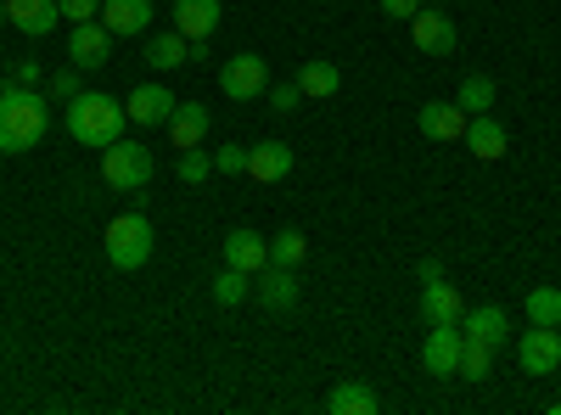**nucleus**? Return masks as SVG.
I'll use <instances>...</instances> for the list:
<instances>
[{
    "label": "nucleus",
    "mask_w": 561,
    "mask_h": 415,
    "mask_svg": "<svg viewBox=\"0 0 561 415\" xmlns=\"http://www.w3.org/2000/svg\"><path fill=\"white\" fill-rule=\"evenodd\" d=\"M174 28L185 39H208L219 28V0H174Z\"/></svg>",
    "instance_id": "19"
},
{
    "label": "nucleus",
    "mask_w": 561,
    "mask_h": 415,
    "mask_svg": "<svg viewBox=\"0 0 561 415\" xmlns=\"http://www.w3.org/2000/svg\"><path fill=\"white\" fill-rule=\"evenodd\" d=\"M248 174L264 180V186L287 180V174H293V147H280V141H259V147H248Z\"/></svg>",
    "instance_id": "18"
},
{
    "label": "nucleus",
    "mask_w": 561,
    "mask_h": 415,
    "mask_svg": "<svg viewBox=\"0 0 561 415\" xmlns=\"http://www.w3.org/2000/svg\"><path fill=\"white\" fill-rule=\"evenodd\" d=\"M517 365L528 377H556V365H561V332L556 326H534L517 337Z\"/></svg>",
    "instance_id": "7"
},
{
    "label": "nucleus",
    "mask_w": 561,
    "mask_h": 415,
    "mask_svg": "<svg viewBox=\"0 0 561 415\" xmlns=\"http://www.w3.org/2000/svg\"><path fill=\"white\" fill-rule=\"evenodd\" d=\"M415 275H421V281H438L444 264H438V258H421V264H415Z\"/></svg>",
    "instance_id": "37"
},
{
    "label": "nucleus",
    "mask_w": 561,
    "mask_h": 415,
    "mask_svg": "<svg viewBox=\"0 0 561 415\" xmlns=\"http://www.w3.org/2000/svg\"><path fill=\"white\" fill-rule=\"evenodd\" d=\"M225 264L259 275V269L270 264V242L259 237V230H230V237H225Z\"/></svg>",
    "instance_id": "14"
},
{
    "label": "nucleus",
    "mask_w": 561,
    "mask_h": 415,
    "mask_svg": "<svg viewBox=\"0 0 561 415\" xmlns=\"http://www.w3.org/2000/svg\"><path fill=\"white\" fill-rule=\"evenodd\" d=\"M421 365H427V377H455L460 371V326H433L427 343H421Z\"/></svg>",
    "instance_id": "9"
},
{
    "label": "nucleus",
    "mask_w": 561,
    "mask_h": 415,
    "mask_svg": "<svg viewBox=\"0 0 561 415\" xmlns=\"http://www.w3.org/2000/svg\"><path fill=\"white\" fill-rule=\"evenodd\" d=\"M253 292H259L264 309H293V303H298V275H293L287 264H264Z\"/></svg>",
    "instance_id": "15"
},
{
    "label": "nucleus",
    "mask_w": 561,
    "mask_h": 415,
    "mask_svg": "<svg viewBox=\"0 0 561 415\" xmlns=\"http://www.w3.org/2000/svg\"><path fill=\"white\" fill-rule=\"evenodd\" d=\"M415 129L427 135V141H460V135H466V113L455 102H421L415 107Z\"/></svg>",
    "instance_id": "10"
},
{
    "label": "nucleus",
    "mask_w": 561,
    "mask_h": 415,
    "mask_svg": "<svg viewBox=\"0 0 561 415\" xmlns=\"http://www.w3.org/2000/svg\"><path fill=\"white\" fill-rule=\"evenodd\" d=\"M219 90H225L230 102H253V96H264V90H270L264 57H253V51H242V57H230V62L219 68Z\"/></svg>",
    "instance_id": "6"
},
{
    "label": "nucleus",
    "mask_w": 561,
    "mask_h": 415,
    "mask_svg": "<svg viewBox=\"0 0 561 415\" xmlns=\"http://www.w3.org/2000/svg\"><path fill=\"white\" fill-rule=\"evenodd\" d=\"M421 320L427 326H460V287H449L444 275L421 287Z\"/></svg>",
    "instance_id": "12"
},
{
    "label": "nucleus",
    "mask_w": 561,
    "mask_h": 415,
    "mask_svg": "<svg viewBox=\"0 0 561 415\" xmlns=\"http://www.w3.org/2000/svg\"><path fill=\"white\" fill-rule=\"evenodd\" d=\"M410 39H415V51H427V57H455L460 51V34H455V18L433 12V7H421L410 18Z\"/></svg>",
    "instance_id": "5"
},
{
    "label": "nucleus",
    "mask_w": 561,
    "mask_h": 415,
    "mask_svg": "<svg viewBox=\"0 0 561 415\" xmlns=\"http://www.w3.org/2000/svg\"><path fill=\"white\" fill-rule=\"evenodd\" d=\"M214 169H219V174H248V147H237V141L219 147V152H214Z\"/></svg>",
    "instance_id": "32"
},
{
    "label": "nucleus",
    "mask_w": 561,
    "mask_h": 415,
    "mask_svg": "<svg viewBox=\"0 0 561 415\" xmlns=\"http://www.w3.org/2000/svg\"><path fill=\"white\" fill-rule=\"evenodd\" d=\"M107 57H113V34L90 18V23H73V34H68V62L79 68V73H90V68H107Z\"/></svg>",
    "instance_id": "8"
},
{
    "label": "nucleus",
    "mask_w": 561,
    "mask_h": 415,
    "mask_svg": "<svg viewBox=\"0 0 561 415\" xmlns=\"http://www.w3.org/2000/svg\"><path fill=\"white\" fill-rule=\"evenodd\" d=\"M298 84H304V96H337L343 90V73L332 68V62H304V73H298Z\"/></svg>",
    "instance_id": "25"
},
{
    "label": "nucleus",
    "mask_w": 561,
    "mask_h": 415,
    "mask_svg": "<svg viewBox=\"0 0 561 415\" xmlns=\"http://www.w3.org/2000/svg\"><path fill=\"white\" fill-rule=\"evenodd\" d=\"M185 57H192V39H185L180 28H174V34H152V39H147V62H152V68H163V73H169V68H185Z\"/></svg>",
    "instance_id": "23"
},
{
    "label": "nucleus",
    "mask_w": 561,
    "mask_h": 415,
    "mask_svg": "<svg viewBox=\"0 0 561 415\" xmlns=\"http://www.w3.org/2000/svg\"><path fill=\"white\" fill-rule=\"evenodd\" d=\"M421 7H427V0H382V12H388V18H415Z\"/></svg>",
    "instance_id": "36"
},
{
    "label": "nucleus",
    "mask_w": 561,
    "mask_h": 415,
    "mask_svg": "<svg viewBox=\"0 0 561 415\" xmlns=\"http://www.w3.org/2000/svg\"><path fill=\"white\" fill-rule=\"evenodd\" d=\"M528 320L534 326H561V287H534L528 292Z\"/></svg>",
    "instance_id": "27"
},
{
    "label": "nucleus",
    "mask_w": 561,
    "mask_h": 415,
    "mask_svg": "<svg viewBox=\"0 0 561 415\" xmlns=\"http://www.w3.org/2000/svg\"><path fill=\"white\" fill-rule=\"evenodd\" d=\"M152 152L147 147H135V141H113L102 152V186L107 192H147V180H152Z\"/></svg>",
    "instance_id": "3"
},
{
    "label": "nucleus",
    "mask_w": 561,
    "mask_h": 415,
    "mask_svg": "<svg viewBox=\"0 0 561 415\" xmlns=\"http://www.w3.org/2000/svg\"><path fill=\"white\" fill-rule=\"evenodd\" d=\"M264 96H270V107H275V113H293V107L304 102V84H298V79H280V84H270V90H264Z\"/></svg>",
    "instance_id": "31"
},
{
    "label": "nucleus",
    "mask_w": 561,
    "mask_h": 415,
    "mask_svg": "<svg viewBox=\"0 0 561 415\" xmlns=\"http://www.w3.org/2000/svg\"><path fill=\"white\" fill-rule=\"evenodd\" d=\"M180 107V96L169 84H140L135 96L124 102V113H129V124H169V113Z\"/></svg>",
    "instance_id": "11"
},
{
    "label": "nucleus",
    "mask_w": 561,
    "mask_h": 415,
    "mask_svg": "<svg viewBox=\"0 0 561 415\" xmlns=\"http://www.w3.org/2000/svg\"><path fill=\"white\" fill-rule=\"evenodd\" d=\"M550 415H561V399H556V404H550Z\"/></svg>",
    "instance_id": "39"
},
{
    "label": "nucleus",
    "mask_w": 561,
    "mask_h": 415,
    "mask_svg": "<svg viewBox=\"0 0 561 415\" xmlns=\"http://www.w3.org/2000/svg\"><path fill=\"white\" fill-rule=\"evenodd\" d=\"M39 79H45V73H39V62H34V57H23V62L12 68V84H39Z\"/></svg>",
    "instance_id": "35"
},
{
    "label": "nucleus",
    "mask_w": 561,
    "mask_h": 415,
    "mask_svg": "<svg viewBox=\"0 0 561 415\" xmlns=\"http://www.w3.org/2000/svg\"><path fill=\"white\" fill-rule=\"evenodd\" d=\"M325 410L332 415H377V393H370L365 382H337L332 393H325Z\"/></svg>",
    "instance_id": "22"
},
{
    "label": "nucleus",
    "mask_w": 561,
    "mask_h": 415,
    "mask_svg": "<svg viewBox=\"0 0 561 415\" xmlns=\"http://www.w3.org/2000/svg\"><path fill=\"white\" fill-rule=\"evenodd\" d=\"M174 174L185 180V186H203V180L214 174V158H208L203 147H185V152L174 158Z\"/></svg>",
    "instance_id": "29"
},
{
    "label": "nucleus",
    "mask_w": 561,
    "mask_h": 415,
    "mask_svg": "<svg viewBox=\"0 0 561 415\" xmlns=\"http://www.w3.org/2000/svg\"><path fill=\"white\" fill-rule=\"evenodd\" d=\"M152 23V0H102V28L118 34H147Z\"/></svg>",
    "instance_id": "13"
},
{
    "label": "nucleus",
    "mask_w": 561,
    "mask_h": 415,
    "mask_svg": "<svg viewBox=\"0 0 561 415\" xmlns=\"http://www.w3.org/2000/svg\"><path fill=\"white\" fill-rule=\"evenodd\" d=\"M304 253H309V242H304V230H280V237L270 242V264H287V269H293V264H298Z\"/></svg>",
    "instance_id": "30"
},
{
    "label": "nucleus",
    "mask_w": 561,
    "mask_h": 415,
    "mask_svg": "<svg viewBox=\"0 0 561 415\" xmlns=\"http://www.w3.org/2000/svg\"><path fill=\"white\" fill-rule=\"evenodd\" d=\"M489 365H494V348H483V343H472V337H460V371H455V377L489 382Z\"/></svg>",
    "instance_id": "26"
},
{
    "label": "nucleus",
    "mask_w": 561,
    "mask_h": 415,
    "mask_svg": "<svg viewBox=\"0 0 561 415\" xmlns=\"http://www.w3.org/2000/svg\"><path fill=\"white\" fill-rule=\"evenodd\" d=\"M0 23H7V0H0Z\"/></svg>",
    "instance_id": "38"
},
{
    "label": "nucleus",
    "mask_w": 561,
    "mask_h": 415,
    "mask_svg": "<svg viewBox=\"0 0 561 415\" xmlns=\"http://www.w3.org/2000/svg\"><path fill=\"white\" fill-rule=\"evenodd\" d=\"M460 141H466V152L483 158V163L505 158V129H500L489 113H472V118H466V135H460Z\"/></svg>",
    "instance_id": "17"
},
{
    "label": "nucleus",
    "mask_w": 561,
    "mask_h": 415,
    "mask_svg": "<svg viewBox=\"0 0 561 415\" xmlns=\"http://www.w3.org/2000/svg\"><path fill=\"white\" fill-rule=\"evenodd\" d=\"M51 129V102L39 84H0V152H34Z\"/></svg>",
    "instance_id": "1"
},
{
    "label": "nucleus",
    "mask_w": 561,
    "mask_h": 415,
    "mask_svg": "<svg viewBox=\"0 0 561 415\" xmlns=\"http://www.w3.org/2000/svg\"><path fill=\"white\" fill-rule=\"evenodd\" d=\"M107 258H113V269H140L152 258V224H147V214H118L107 224Z\"/></svg>",
    "instance_id": "4"
},
{
    "label": "nucleus",
    "mask_w": 561,
    "mask_h": 415,
    "mask_svg": "<svg viewBox=\"0 0 561 415\" xmlns=\"http://www.w3.org/2000/svg\"><path fill=\"white\" fill-rule=\"evenodd\" d=\"M455 107H460L466 118H472V113H489V107H494V79H489V73H466Z\"/></svg>",
    "instance_id": "24"
},
{
    "label": "nucleus",
    "mask_w": 561,
    "mask_h": 415,
    "mask_svg": "<svg viewBox=\"0 0 561 415\" xmlns=\"http://www.w3.org/2000/svg\"><path fill=\"white\" fill-rule=\"evenodd\" d=\"M124 124H129L124 102L102 96V90H79V96L68 102V135H73L79 147L107 152V147L118 141V135H124Z\"/></svg>",
    "instance_id": "2"
},
{
    "label": "nucleus",
    "mask_w": 561,
    "mask_h": 415,
    "mask_svg": "<svg viewBox=\"0 0 561 415\" xmlns=\"http://www.w3.org/2000/svg\"><path fill=\"white\" fill-rule=\"evenodd\" d=\"M7 18L23 34H51L62 12H57V0H7Z\"/></svg>",
    "instance_id": "21"
},
{
    "label": "nucleus",
    "mask_w": 561,
    "mask_h": 415,
    "mask_svg": "<svg viewBox=\"0 0 561 415\" xmlns=\"http://www.w3.org/2000/svg\"><path fill=\"white\" fill-rule=\"evenodd\" d=\"M556 332H561V326H556Z\"/></svg>",
    "instance_id": "40"
},
{
    "label": "nucleus",
    "mask_w": 561,
    "mask_h": 415,
    "mask_svg": "<svg viewBox=\"0 0 561 415\" xmlns=\"http://www.w3.org/2000/svg\"><path fill=\"white\" fill-rule=\"evenodd\" d=\"M45 90H51L57 102H73V96H79V68H62V73H51V79H45Z\"/></svg>",
    "instance_id": "33"
},
{
    "label": "nucleus",
    "mask_w": 561,
    "mask_h": 415,
    "mask_svg": "<svg viewBox=\"0 0 561 415\" xmlns=\"http://www.w3.org/2000/svg\"><path fill=\"white\" fill-rule=\"evenodd\" d=\"M57 12H62L68 23H90V18L102 12V0H57Z\"/></svg>",
    "instance_id": "34"
},
{
    "label": "nucleus",
    "mask_w": 561,
    "mask_h": 415,
    "mask_svg": "<svg viewBox=\"0 0 561 415\" xmlns=\"http://www.w3.org/2000/svg\"><path fill=\"white\" fill-rule=\"evenodd\" d=\"M248 292H253V275H248V269H230V264H225V275L214 281V303H225V309H230V303H242Z\"/></svg>",
    "instance_id": "28"
},
{
    "label": "nucleus",
    "mask_w": 561,
    "mask_h": 415,
    "mask_svg": "<svg viewBox=\"0 0 561 415\" xmlns=\"http://www.w3.org/2000/svg\"><path fill=\"white\" fill-rule=\"evenodd\" d=\"M203 135H208V107H203V102H180V107L169 113V141H174V152L203 147Z\"/></svg>",
    "instance_id": "16"
},
{
    "label": "nucleus",
    "mask_w": 561,
    "mask_h": 415,
    "mask_svg": "<svg viewBox=\"0 0 561 415\" xmlns=\"http://www.w3.org/2000/svg\"><path fill=\"white\" fill-rule=\"evenodd\" d=\"M505 309H472V314H460V337H472V343H483V348H505Z\"/></svg>",
    "instance_id": "20"
}]
</instances>
